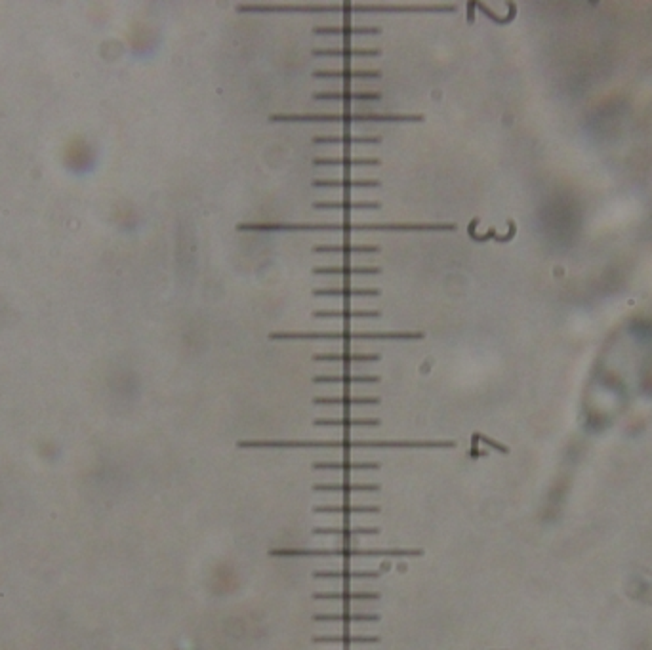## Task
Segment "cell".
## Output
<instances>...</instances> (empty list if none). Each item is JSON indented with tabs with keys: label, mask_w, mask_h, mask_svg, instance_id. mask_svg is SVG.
<instances>
[{
	"label": "cell",
	"mask_w": 652,
	"mask_h": 650,
	"mask_svg": "<svg viewBox=\"0 0 652 650\" xmlns=\"http://www.w3.org/2000/svg\"><path fill=\"white\" fill-rule=\"evenodd\" d=\"M238 448H454L456 441H412V439H246Z\"/></svg>",
	"instance_id": "6da1fadb"
},
{
	"label": "cell",
	"mask_w": 652,
	"mask_h": 650,
	"mask_svg": "<svg viewBox=\"0 0 652 650\" xmlns=\"http://www.w3.org/2000/svg\"><path fill=\"white\" fill-rule=\"evenodd\" d=\"M238 231H454L456 224H238Z\"/></svg>",
	"instance_id": "7a4b0ae2"
},
{
	"label": "cell",
	"mask_w": 652,
	"mask_h": 650,
	"mask_svg": "<svg viewBox=\"0 0 652 650\" xmlns=\"http://www.w3.org/2000/svg\"><path fill=\"white\" fill-rule=\"evenodd\" d=\"M423 115L404 113H275L269 116L271 123H423Z\"/></svg>",
	"instance_id": "3957f363"
},
{
	"label": "cell",
	"mask_w": 652,
	"mask_h": 650,
	"mask_svg": "<svg viewBox=\"0 0 652 650\" xmlns=\"http://www.w3.org/2000/svg\"><path fill=\"white\" fill-rule=\"evenodd\" d=\"M273 557H342V559H355V557H422L423 549L420 548H279L271 549Z\"/></svg>",
	"instance_id": "277c9868"
},
{
	"label": "cell",
	"mask_w": 652,
	"mask_h": 650,
	"mask_svg": "<svg viewBox=\"0 0 652 650\" xmlns=\"http://www.w3.org/2000/svg\"><path fill=\"white\" fill-rule=\"evenodd\" d=\"M423 332H410V330H397V332H351V330H342V332H294V330H288V332H271L269 334V340H342V341H353V340H422Z\"/></svg>",
	"instance_id": "5b68a950"
},
{
	"label": "cell",
	"mask_w": 652,
	"mask_h": 650,
	"mask_svg": "<svg viewBox=\"0 0 652 650\" xmlns=\"http://www.w3.org/2000/svg\"><path fill=\"white\" fill-rule=\"evenodd\" d=\"M313 511L317 515H376L380 513V506H368V504H323V506H315Z\"/></svg>",
	"instance_id": "8992f818"
},
{
	"label": "cell",
	"mask_w": 652,
	"mask_h": 650,
	"mask_svg": "<svg viewBox=\"0 0 652 650\" xmlns=\"http://www.w3.org/2000/svg\"><path fill=\"white\" fill-rule=\"evenodd\" d=\"M315 100H326V102H380V92H315Z\"/></svg>",
	"instance_id": "52a82bcc"
},
{
	"label": "cell",
	"mask_w": 652,
	"mask_h": 650,
	"mask_svg": "<svg viewBox=\"0 0 652 650\" xmlns=\"http://www.w3.org/2000/svg\"><path fill=\"white\" fill-rule=\"evenodd\" d=\"M315 492H334V494H353V492H378L380 484L378 483H315L313 484Z\"/></svg>",
	"instance_id": "ba28073f"
},
{
	"label": "cell",
	"mask_w": 652,
	"mask_h": 650,
	"mask_svg": "<svg viewBox=\"0 0 652 650\" xmlns=\"http://www.w3.org/2000/svg\"><path fill=\"white\" fill-rule=\"evenodd\" d=\"M313 56L317 58H370V56H380L378 48H315Z\"/></svg>",
	"instance_id": "9c48e42d"
},
{
	"label": "cell",
	"mask_w": 652,
	"mask_h": 650,
	"mask_svg": "<svg viewBox=\"0 0 652 650\" xmlns=\"http://www.w3.org/2000/svg\"><path fill=\"white\" fill-rule=\"evenodd\" d=\"M380 294V288H355V286H330L313 290V296L330 297H376Z\"/></svg>",
	"instance_id": "30bf717a"
},
{
	"label": "cell",
	"mask_w": 652,
	"mask_h": 650,
	"mask_svg": "<svg viewBox=\"0 0 652 650\" xmlns=\"http://www.w3.org/2000/svg\"><path fill=\"white\" fill-rule=\"evenodd\" d=\"M311 532L317 536H345V538H349V536H376L380 534L381 528L349 527V525H345V527H313Z\"/></svg>",
	"instance_id": "8fae6325"
},
{
	"label": "cell",
	"mask_w": 652,
	"mask_h": 650,
	"mask_svg": "<svg viewBox=\"0 0 652 650\" xmlns=\"http://www.w3.org/2000/svg\"><path fill=\"white\" fill-rule=\"evenodd\" d=\"M317 167H380L376 157H317Z\"/></svg>",
	"instance_id": "7c38bea8"
},
{
	"label": "cell",
	"mask_w": 652,
	"mask_h": 650,
	"mask_svg": "<svg viewBox=\"0 0 652 650\" xmlns=\"http://www.w3.org/2000/svg\"><path fill=\"white\" fill-rule=\"evenodd\" d=\"M315 79H344V80H353V79H380L381 72L376 69H340V71H326V69H319L313 72Z\"/></svg>",
	"instance_id": "4fadbf2b"
},
{
	"label": "cell",
	"mask_w": 652,
	"mask_h": 650,
	"mask_svg": "<svg viewBox=\"0 0 652 650\" xmlns=\"http://www.w3.org/2000/svg\"><path fill=\"white\" fill-rule=\"evenodd\" d=\"M313 403L319 406H376L380 405V397H313Z\"/></svg>",
	"instance_id": "5bb4252c"
},
{
	"label": "cell",
	"mask_w": 652,
	"mask_h": 650,
	"mask_svg": "<svg viewBox=\"0 0 652 650\" xmlns=\"http://www.w3.org/2000/svg\"><path fill=\"white\" fill-rule=\"evenodd\" d=\"M381 204L378 201H315L313 208L317 210H378Z\"/></svg>",
	"instance_id": "9a60e30c"
},
{
	"label": "cell",
	"mask_w": 652,
	"mask_h": 650,
	"mask_svg": "<svg viewBox=\"0 0 652 650\" xmlns=\"http://www.w3.org/2000/svg\"><path fill=\"white\" fill-rule=\"evenodd\" d=\"M313 252L317 254H344V256H351V254H376L380 252V246L376 245H317L313 246Z\"/></svg>",
	"instance_id": "2e32d148"
},
{
	"label": "cell",
	"mask_w": 652,
	"mask_h": 650,
	"mask_svg": "<svg viewBox=\"0 0 652 650\" xmlns=\"http://www.w3.org/2000/svg\"><path fill=\"white\" fill-rule=\"evenodd\" d=\"M381 595L378 591H315L313 599L317 601H378Z\"/></svg>",
	"instance_id": "e0dca14e"
},
{
	"label": "cell",
	"mask_w": 652,
	"mask_h": 650,
	"mask_svg": "<svg viewBox=\"0 0 652 650\" xmlns=\"http://www.w3.org/2000/svg\"><path fill=\"white\" fill-rule=\"evenodd\" d=\"M315 274H338V277H358V274H380V268L370 265H324L313 269Z\"/></svg>",
	"instance_id": "ac0fdd59"
},
{
	"label": "cell",
	"mask_w": 652,
	"mask_h": 650,
	"mask_svg": "<svg viewBox=\"0 0 652 650\" xmlns=\"http://www.w3.org/2000/svg\"><path fill=\"white\" fill-rule=\"evenodd\" d=\"M381 576V571H315L313 578L317 580H376Z\"/></svg>",
	"instance_id": "d6986e66"
},
{
	"label": "cell",
	"mask_w": 652,
	"mask_h": 650,
	"mask_svg": "<svg viewBox=\"0 0 652 650\" xmlns=\"http://www.w3.org/2000/svg\"><path fill=\"white\" fill-rule=\"evenodd\" d=\"M313 144H342V145H378L381 144V136H315L311 137Z\"/></svg>",
	"instance_id": "ffe728a7"
},
{
	"label": "cell",
	"mask_w": 652,
	"mask_h": 650,
	"mask_svg": "<svg viewBox=\"0 0 652 650\" xmlns=\"http://www.w3.org/2000/svg\"><path fill=\"white\" fill-rule=\"evenodd\" d=\"M315 318H378V309H319L313 311Z\"/></svg>",
	"instance_id": "44dd1931"
},
{
	"label": "cell",
	"mask_w": 652,
	"mask_h": 650,
	"mask_svg": "<svg viewBox=\"0 0 652 650\" xmlns=\"http://www.w3.org/2000/svg\"><path fill=\"white\" fill-rule=\"evenodd\" d=\"M381 421L378 418H315L313 426L317 427H378Z\"/></svg>",
	"instance_id": "7402d4cb"
},
{
	"label": "cell",
	"mask_w": 652,
	"mask_h": 650,
	"mask_svg": "<svg viewBox=\"0 0 652 650\" xmlns=\"http://www.w3.org/2000/svg\"><path fill=\"white\" fill-rule=\"evenodd\" d=\"M315 362H376L380 353H315Z\"/></svg>",
	"instance_id": "603a6c76"
},
{
	"label": "cell",
	"mask_w": 652,
	"mask_h": 650,
	"mask_svg": "<svg viewBox=\"0 0 652 650\" xmlns=\"http://www.w3.org/2000/svg\"><path fill=\"white\" fill-rule=\"evenodd\" d=\"M315 471H378V462H315L311 465Z\"/></svg>",
	"instance_id": "cb8c5ba5"
},
{
	"label": "cell",
	"mask_w": 652,
	"mask_h": 650,
	"mask_svg": "<svg viewBox=\"0 0 652 650\" xmlns=\"http://www.w3.org/2000/svg\"><path fill=\"white\" fill-rule=\"evenodd\" d=\"M380 376H374V374H321V376H313V383H378Z\"/></svg>",
	"instance_id": "d4e9b609"
},
{
	"label": "cell",
	"mask_w": 652,
	"mask_h": 650,
	"mask_svg": "<svg viewBox=\"0 0 652 650\" xmlns=\"http://www.w3.org/2000/svg\"><path fill=\"white\" fill-rule=\"evenodd\" d=\"M313 643H336V644H376L380 643L378 635H351V633H342V635H315Z\"/></svg>",
	"instance_id": "484cf974"
},
{
	"label": "cell",
	"mask_w": 652,
	"mask_h": 650,
	"mask_svg": "<svg viewBox=\"0 0 652 650\" xmlns=\"http://www.w3.org/2000/svg\"><path fill=\"white\" fill-rule=\"evenodd\" d=\"M315 621H344V624H351V621H380V614H374V612H332V614H315L313 616Z\"/></svg>",
	"instance_id": "4316f807"
},
{
	"label": "cell",
	"mask_w": 652,
	"mask_h": 650,
	"mask_svg": "<svg viewBox=\"0 0 652 650\" xmlns=\"http://www.w3.org/2000/svg\"><path fill=\"white\" fill-rule=\"evenodd\" d=\"M313 187H344V189H374L380 187L378 180H315L311 183Z\"/></svg>",
	"instance_id": "83f0119b"
},
{
	"label": "cell",
	"mask_w": 652,
	"mask_h": 650,
	"mask_svg": "<svg viewBox=\"0 0 652 650\" xmlns=\"http://www.w3.org/2000/svg\"><path fill=\"white\" fill-rule=\"evenodd\" d=\"M315 35H380V27H349V25H342V27H315L313 29Z\"/></svg>",
	"instance_id": "f1b7e54d"
},
{
	"label": "cell",
	"mask_w": 652,
	"mask_h": 650,
	"mask_svg": "<svg viewBox=\"0 0 652 650\" xmlns=\"http://www.w3.org/2000/svg\"><path fill=\"white\" fill-rule=\"evenodd\" d=\"M471 439H473V442H475V441H483V442H487L488 447H494V448H498V450H500V452H508V448H506V447H502V444H498V442L490 441V439H488L487 435H483V433H473V435H471Z\"/></svg>",
	"instance_id": "f546056e"
},
{
	"label": "cell",
	"mask_w": 652,
	"mask_h": 650,
	"mask_svg": "<svg viewBox=\"0 0 652 650\" xmlns=\"http://www.w3.org/2000/svg\"><path fill=\"white\" fill-rule=\"evenodd\" d=\"M475 6H477L475 2H469V4H467V8H469V12H467V20H469V22H473V8Z\"/></svg>",
	"instance_id": "4dcf8cb0"
},
{
	"label": "cell",
	"mask_w": 652,
	"mask_h": 650,
	"mask_svg": "<svg viewBox=\"0 0 652 650\" xmlns=\"http://www.w3.org/2000/svg\"><path fill=\"white\" fill-rule=\"evenodd\" d=\"M389 568H391V564H389V563H381V566H380V571H381V572L389 571Z\"/></svg>",
	"instance_id": "1f68e13d"
}]
</instances>
